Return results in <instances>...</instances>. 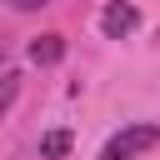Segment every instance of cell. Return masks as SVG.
<instances>
[{
    "label": "cell",
    "instance_id": "1",
    "mask_svg": "<svg viewBox=\"0 0 160 160\" xmlns=\"http://www.w3.org/2000/svg\"><path fill=\"white\" fill-rule=\"evenodd\" d=\"M150 145H160V125H125V130H115V135L105 140V150H100L95 160H135V155H145Z\"/></svg>",
    "mask_w": 160,
    "mask_h": 160
},
{
    "label": "cell",
    "instance_id": "2",
    "mask_svg": "<svg viewBox=\"0 0 160 160\" xmlns=\"http://www.w3.org/2000/svg\"><path fill=\"white\" fill-rule=\"evenodd\" d=\"M135 25H140V10H135L130 0H110V5L100 10V35H105V40H125Z\"/></svg>",
    "mask_w": 160,
    "mask_h": 160
},
{
    "label": "cell",
    "instance_id": "3",
    "mask_svg": "<svg viewBox=\"0 0 160 160\" xmlns=\"http://www.w3.org/2000/svg\"><path fill=\"white\" fill-rule=\"evenodd\" d=\"M30 60L35 65H60L65 60V35H55V30L50 35H35L30 40Z\"/></svg>",
    "mask_w": 160,
    "mask_h": 160
},
{
    "label": "cell",
    "instance_id": "4",
    "mask_svg": "<svg viewBox=\"0 0 160 160\" xmlns=\"http://www.w3.org/2000/svg\"><path fill=\"white\" fill-rule=\"evenodd\" d=\"M70 145H75L70 130H50V135H40V160H60V155H70Z\"/></svg>",
    "mask_w": 160,
    "mask_h": 160
},
{
    "label": "cell",
    "instance_id": "5",
    "mask_svg": "<svg viewBox=\"0 0 160 160\" xmlns=\"http://www.w3.org/2000/svg\"><path fill=\"white\" fill-rule=\"evenodd\" d=\"M15 95H20V75H15V70H5V75H0V115L15 105Z\"/></svg>",
    "mask_w": 160,
    "mask_h": 160
},
{
    "label": "cell",
    "instance_id": "6",
    "mask_svg": "<svg viewBox=\"0 0 160 160\" xmlns=\"http://www.w3.org/2000/svg\"><path fill=\"white\" fill-rule=\"evenodd\" d=\"M10 10H40V5H50V0H5Z\"/></svg>",
    "mask_w": 160,
    "mask_h": 160
}]
</instances>
